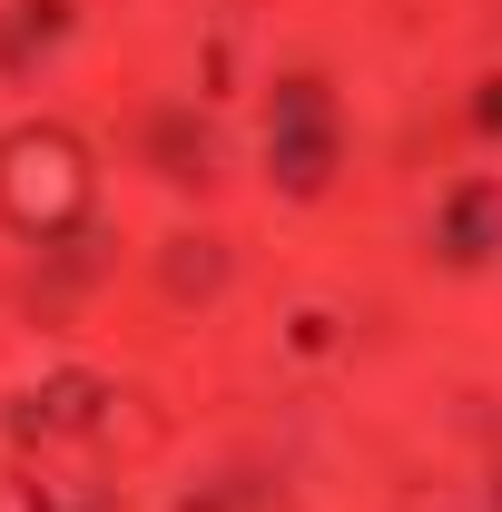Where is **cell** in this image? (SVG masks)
I'll return each mask as SVG.
<instances>
[{"mask_svg":"<svg viewBox=\"0 0 502 512\" xmlns=\"http://www.w3.org/2000/svg\"><path fill=\"white\" fill-rule=\"evenodd\" d=\"M0 217L20 237H69L89 217V148L69 128H10L0 138Z\"/></svg>","mask_w":502,"mask_h":512,"instance_id":"obj_1","label":"cell"},{"mask_svg":"<svg viewBox=\"0 0 502 512\" xmlns=\"http://www.w3.org/2000/svg\"><path fill=\"white\" fill-rule=\"evenodd\" d=\"M168 256H178V266H168V276H178V296H197V286L217 296V286H227V247H197V237H188V247H168Z\"/></svg>","mask_w":502,"mask_h":512,"instance_id":"obj_2","label":"cell"}]
</instances>
